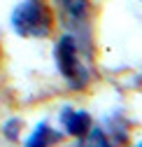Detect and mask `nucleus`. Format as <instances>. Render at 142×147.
<instances>
[{"label":"nucleus","mask_w":142,"mask_h":147,"mask_svg":"<svg viewBox=\"0 0 142 147\" xmlns=\"http://www.w3.org/2000/svg\"><path fill=\"white\" fill-rule=\"evenodd\" d=\"M61 121H63L65 133L75 136V138H84L88 131H91V117H88V112H82V110L65 107L61 112Z\"/></svg>","instance_id":"obj_3"},{"label":"nucleus","mask_w":142,"mask_h":147,"mask_svg":"<svg viewBox=\"0 0 142 147\" xmlns=\"http://www.w3.org/2000/svg\"><path fill=\"white\" fill-rule=\"evenodd\" d=\"M79 147H112V142H110V138L105 136L100 128H96V131H91V136H84V142L79 145Z\"/></svg>","instance_id":"obj_6"},{"label":"nucleus","mask_w":142,"mask_h":147,"mask_svg":"<svg viewBox=\"0 0 142 147\" xmlns=\"http://www.w3.org/2000/svg\"><path fill=\"white\" fill-rule=\"evenodd\" d=\"M56 63H58V70L61 75L68 80V84L72 89H82L86 86L88 82V72H86V65L82 63L79 59V47H77V40L72 35H63L56 45Z\"/></svg>","instance_id":"obj_2"},{"label":"nucleus","mask_w":142,"mask_h":147,"mask_svg":"<svg viewBox=\"0 0 142 147\" xmlns=\"http://www.w3.org/2000/svg\"><path fill=\"white\" fill-rule=\"evenodd\" d=\"M12 28L21 38H47L51 33V14L40 0H26L12 12Z\"/></svg>","instance_id":"obj_1"},{"label":"nucleus","mask_w":142,"mask_h":147,"mask_svg":"<svg viewBox=\"0 0 142 147\" xmlns=\"http://www.w3.org/2000/svg\"><path fill=\"white\" fill-rule=\"evenodd\" d=\"M61 138L63 136L58 131H54L49 124H38V128L26 140V147H54L56 142H61Z\"/></svg>","instance_id":"obj_4"},{"label":"nucleus","mask_w":142,"mask_h":147,"mask_svg":"<svg viewBox=\"0 0 142 147\" xmlns=\"http://www.w3.org/2000/svg\"><path fill=\"white\" fill-rule=\"evenodd\" d=\"M137 147H142V142H140V145H137Z\"/></svg>","instance_id":"obj_8"},{"label":"nucleus","mask_w":142,"mask_h":147,"mask_svg":"<svg viewBox=\"0 0 142 147\" xmlns=\"http://www.w3.org/2000/svg\"><path fill=\"white\" fill-rule=\"evenodd\" d=\"M58 5L70 21H82L88 9V0H58Z\"/></svg>","instance_id":"obj_5"},{"label":"nucleus","mask_w":142,"mask_h":147,"mask_svg":"<svg viewBox=\"0 0 142 147\" xmlns=\"http://www.w3.org/2000/svg\"><path fill=\"white\" fill-rule=\"evenodd\" d=\"M16 128H19V121H12L9 126H5V133H9V136H12V140L16 138Z\"/></svg>","instance_id":"obj_7"}]
</instances>
